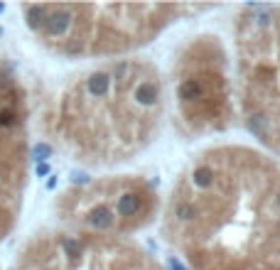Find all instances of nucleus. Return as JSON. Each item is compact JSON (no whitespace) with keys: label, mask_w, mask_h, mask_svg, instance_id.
Masks as SVG:
<instances>
[{"label":"nucleus","mask_w":280,"mask_h":270,"mask_svg":"<svg viewBox=\"0 0 280 270\" xmlns=\"http://www.w3.org/2000/svg\"><path fill=\"white\" fill-rule=\"evenodd\" d=\"M165 84L172 123L182 137H209L233 126V69L219 35L197 32L187 37L175 49Z\"/></svg>","instance_id":"nucleus-5"},{"label":"nucleus","mask_w":280,"mask_h":270,"mask_svg":"<svg viewBox=\"0 0 280 270\" xmlns=\"http://www.w3.org/2000/svg\"><path fill=\"white\" fill-rule=\"evenodd\" d=\"M157 189L138 175L103 180L81 194L79 219L91 233L128 236L160 216Z\"/></svg>","instance_id":"nucleus-6"},{"label":"nucleus","mask_w":280,"mask_h":270,"mask_svg":"<svg viewBox=\"0 0 280 270\" xmlns=\"http://www.w3.org/2000/svg\"><path fill=\"white\" fill-rule=\"evenodd\" d=\"M175 270H280V160L219 142L177 175L160 209Z\"/></svg>","instance_id":"nucleus-1"},{"label":"nucleus","mask_w":280,"mask_h":270,"mask_svg":"<svg viewBox=\"0 0 280 270\" xmlns=\"http://www.w3.org/2000/svg\"><path fill=\"white\" fill-rule=\"evenodd\" d=\"M236 116L280 160V2L241 5L231 25Z\"/></svg>","instance_id":"nucleus-3"},{"label":"nucleus","mask_w":280,"mask_h":270,"mask_svg":"<svg viewBox=\"0 0 280 270\" xmlns=\"http://www.w3.org/2000/svg\"><path fill=\"white\" fill-rule=\"evenodd\" d=\"M40 27L69 54H128L150 45L185 17L214 5L138 2V5H49L40 7Z\"/></svg>","instance_id":"nucleus-4"},{"label":"nucleus","mask_w":280,"mask_h":270,"mask_svg":"<svg viewBox=\"0 0 280 270\" xmlns=\"http://www.w3.org/2000/svg\"><path fill=\"white\" fill-rule=\"evenodd\" d=\"M45 270H165V266L128 236L84 231L59 236Z\"/></svg>","instance_id":"nucleus-7"},{"label":"nucleus","mask_w":280,"mask_h":270,"mask_svg":"<svg viewBox=\"0 0 280 270\" xmlns=\"http://www.w3.org/2000/svg\"><path fill=\"white\" fill-rule=\"evenodd\" d=\"M165 111L162 71L140 57L118 59L89 74L67 96V140L86 162H126L155 142Z\"/></svg>","instance_id":"nucleus-2"}]
</instances>
